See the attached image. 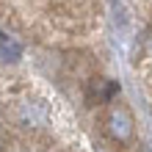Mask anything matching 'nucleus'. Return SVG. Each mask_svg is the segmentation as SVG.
<instances>
[{"mask_svg":"<svg viewBox=\"0 0 152 152\" xmlns=\"http://www.w3.org/2000/svg\"><path fill=\"white\" fill-rule=\"evenodd\" d=\"M11 122L22 130H44V122H47V105L44 102H31V100H22L14 105L11 111Z\"/></svg>","mask_w":152,"mask_h":152,"instance_id":"f03ea898","label":"nucleus"},{"mask_svg":"<svg viewBox=\"0 0 152 152\" xmlns=\"http://www.w3.org/2000/svg\"><path fill=\"white\" fill-rule=\"evenodd\" d=\"M119 94V83L108 77H100V75H91L88 80H83V97H86V105L94 108V105H108L113 97Z\"/></svg>","mask_w":152,"mask_h":152,"instance_id":"7ed1b4c3","label":"nucleus"},{"mask_svg":"<svg viewBox=\"0 0 152 152\" xmlns=\"http://www.w3.org/2000/svg\"><path fill=\"white\" fill-rule=\"evenodd\" d=\"M64 69H66L69 75L80 77V80H88L91 75H97V58H94L88 50L66 53V58H64Z\"/></svg>","mask_w":152,"mask_h":152,"instance_id":"20e7f679","label":"nucleus"},{"mask_svg":"<svg viewBox=\"0 0 152 152\" xmlns=\"http://www.w3.org/2000/svg\"><path fill=\"white\" fill-rule=\"evenodd\" d=\"M127 152H149L144 144H133V147H127Z\"/></svg>","mask_w":152,"mask_h":152,"instance_id":"423d86ee","label":"nucleus"},{"mask_svg":"<svg viewBox=\"0 0 152 152\" xmlns=\"http://www.w3.org/2000/svg\"><path fill=\"white\" fill-rule=\"evenodd\" d=\"M100 130L105 138H111L113 144H127L136 133V122H133V113L124 102H113V105H102L100 111Z\"/></svg>","mask_w":152,"mask_h":152,"instance_id":"f257e3e1","label":"nucleus"},{"mask_svg":"<svg viewBox=\"0 0 152 152\" xmlns=\"http://www.w3.org/2000/svg\"><path fill=\"white\" fill-rule=\"evenodd\" d=\"M0 58L3 61H17L20 58V47H17L6 33H0Z\"/></svg>","mask_w":152,"mask_h":152,"instance_id":"39448f33","label":"nucleus"}]
</instances>
